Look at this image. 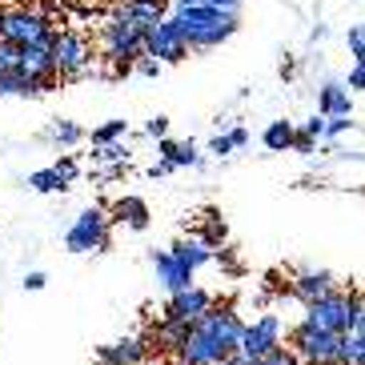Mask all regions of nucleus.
<instances>
[{"instance_id": "nucleus-1", "label": "nucleus", "mask_w": 365, "mask_h": 365, "mask_svg": "<svg viewBox=\"0 0 365 365\" xmlns=\"http://www.w3.org/2000/svg\"><path fill=\"white\" fill-rule=\"evenodd\" d=\"M309 329L333 333V337H345V333H365V309H361V293H341L333 289L329 297L305 305V322Z\"/></svg>"}, {"instance_id": "nucleus-2", "label": "nucleus", "mask_w": 365, "mask_h": 365, "mask_svg": "<svg viewBox=\"0 0 365 365\" xmlns=\"http://www.w3.org/2000/svg\"><path fill=\"white\" fill-rule=\"evenodd\" d=\"M169 21L177 24L185 48H217L241 29L237 12H217V9H177Z\"/></svg>"}, {"instance_id": "nucleus-3", "label": "nucleus", "mask_w": 365, "mask_h": 365, "mask_svg": "<svg viewBox=\"0 0 365 365\" xmlns=\"http://www.w3.org/2000/svg\"><path fill=\"white\" fill-rule=\"evenodd\" d=\"M48 56H53V73L65 76V81H85V76L97 73L93 44L73 29H56L53 41H48Z\"/></svg>"}, {"instance_id": "nucleus-4", "label": "nucleus", "mask_w": 365, "mask_h": 365, "mask_svg": "<svg viewBox=\"0 0 365 365\" xmlns=\"http://www.w3.org/2000/svg\"><path fill=\"white\" fill-rule=\"evenodd\" d=\"M53 21L41 16L33 9H12V12H0V44L9 48H33V44H48L53 41Z\"/></svg>"}, {"instance_id": "nucleus-5", "label": "nucleus", "mask_w": 365, "mask_h": 365, "mask_svg": "<svg viewBox=\"0 0 365 365\" xmlns=\"http://www.w3.org/2000/svg\"><path fill=\"white\" fill-rule=\"evenodd\" d=\"M193 325L209 337V341H213L221 365L237 354V345H241V329H245V322H241V313H237L233 305H209V309L201 313V322H193Z\"/></svg>"}, {"instance_id": "nucleus-6", "label": "nucleus", "mask_w": 365, "mask_h": 365, "mask_svg": "<svg viewBox=\"0 0 365 365\" xmlns=\"http://www.w3.org/2000/svg\"><path fill=\"white\" fill-rule=\"evenodd\" d=\"M101 48H105V56L117 65L120 76H129L133 65L140 61V33L133 29V24L108 16V21L101 24Z\"/></svg>"}, {"instance_id": "nucleus-7", "label": "nucleus", "mask_w": 365, "mask_h": 365, "mask_svg": "<svg viewBox=\"0 0 365 365\" xmlns=\"http://www.w3.org/2000/svg\"><path fill=\"white\" fill-rule=\"evenodd\" d=\"M108 229H113V221H108L105 209H97V205L93 209H81V217H76L65 233V249L68 253H105Z\"/></svg>"}, {"instance_id": "nucleus-8", "label": "nucleus", "mask_w": 365, "mask_h": 365, "mask_svg": "<svg viewBox=\"0 0 365 365\" xmlns=\"http://www.w3.org/2000/svg\"><path fill=\"white\" fill-rule=\"evenodd\" d=\"M140 56H149V61H157V65H177V61L189 56V48H185L177 24L165 16V21H157L149 33L140 36Z\"/></svg>"}, {"instance_id": "nucleus-9", "label": "nucleus", "mask_w": 365, "mask_h": 365, "mask_svg": "<svg viewBox=\"0 0 365 365\" xmlns=\"http://www.w3.org/2000/svg\"><path fill=\"white\" fill-rule=\"evenodd\" d=\"M293 354L301 365H337V349H341V337L322 329H309V325H297L293 329Z\"/></svg>"}, {"instance_id": "nucleus-10", "label": "nucleus", "mask_w": 365, "mask_h": 365, "mask_svg": "<svg viewBox=\"0 0 365 365\" xmlns=\"http://www.w3.org/2000/svg\"><path fill=\"white\" fill-rule=\"evenodd\" d=\"M281 333H285V325H281L277 313H261L253 325L241 329V345H237V354L249 357V361H261L269 349H277V345H281Z\"/></svg>"}, {"instance_id": "nucleus-11", "label": "nucleus", "mask_w": 365, "mask_h": 365, "mask_svg": "<svg viewBox=\"0 0 365 365\" xmlns=\"http://www.w3.org/2000/svg\"><path fill=\"white\" fill-rule=\"evenodd\" d=\"M213 305V293L209 289H201V285H189V289H181V293H173L169 297V305H165V313H161V322H185V325H193V322H201V313Z\"/></svg>"}, {"instance_id": "nucleus-12", "label": "nucleus", "mask_w": 365, "mask_h": 365, "mask_svg": "<svg viewBox=\"0 0 365 365\" xmlns=\"http://www.w3.org/2000/svg\"><path fill=\"white\" fill-rule=\"evenodd\" d=\"M333 289H337V281H333L329 269H305V273H297V277L289 281V293L301 305H313V301L329 297Z\"/></svg>"}, {"instance_id": "nucleus-13", "label": "nucleus", "mask_w": 365, "mask_h": 365, "mask_svg": "<svg viewBox=\"0 0 365 365\" xmlns=\"http://www.w3.org/2000/svg\"><path fill=\"white\" fill-rule=\"evenodd\" d=\"M12 68L21 76H33L41 85H56V73H53V56H48V44H33V48H16V61Z\"/></svg>"}, {"instance_id": "nucleus-14", "label": "nucleus", "mask_w": 365, "mask_h": 365, "mask_svg": "<svg viewBox=\"0 0 365 365\" xmlns=\"http://www.w3.org/2000/svg\"><path fill=\"white\" fill-rule=\"evenodd\" d=\"M101 365H145L149 361V341L140 337H120V341H108L97 349Z\"/></svg>"}, {"instance_id": "nucleus-15", "label": "nucleus", "mask_w": 365, "mask_h": 365, "mask_svg": "<svg viewBox=\"0 0 365 365\" xmlns=\"http://www.w3.org/2000/svg\"><path fill=\"white\" fill-rule=\"evenodd\" d=\"M153 269H157V285H161L169 297H173V293H181V289H189V285H193V277H197V273H189L181 261H173L165 249H157V253H153Z\"/></svg>"}, {"instance_id": "nucleus-16", "label": "nucleus", "mask_w": 365, "mask_h": 365, "mask_svg": "<svg viewBox=\"0 0 365 365\" xmlns=\"http://www.w3.org/2000/svg\"><path fill=\"white\" fill-rule=\"evenodd\" d=\"M157 161H165L169 169H197L201 165V153H197L193 140H157Z\"/></svg>"}, {"instance_id": "nucleus-17", "label": "nucleus", "mask_w": 365, "mask_h": 365, "mask_svg": "<svg viewBox=\"0 0 365 365\" xmlns=\"http://www.w3.org/2000/svg\"><path fill=\"white\" fill-rule=\"evenodd\" d=\"M165 253H169L173 261H181V265L189 269V273H197L201 265H213V249H205L201 241H197V237H177V241H173V245L165 249Z\"/></svg>"}, {"instance_id": "nucleus-18", "label": "nucleus", "mask_w": 365, "mask_h": 365, "mask_svg": "<svg viewBox=\"0 0 365 365\" xmlns=\"http://www.w3.org/2000/svg\"><path fill=\"white\" fill-rule=\"evenodd\" d=\"M177 357H181V365H221L213 341H209V337H205L197 325L189 329V337H185V345L177 349Z\"/></svg>"}, {"instance_id": "nucleus-19", "label": "nucleus", "mask_w": 365, "mask_h": 365, "mask_svg": "<svg viewBox=\"0 0 365 365\" xmlns=\"http://www.w3.org/2000/svg\"><path fill=\"white\" fill-rule=\"evenodd\" d=\"M44 93H53V85H41L33 76H21L16 68H4L0 73V97H44Z\"/></svg>"}, {"instance_id": "nucleus-20", "label": "nucleus", "mask_w": 365, "mask_h": 365, "mask_svg": "<svg viewBox=\"0 0 365 365\" xmlns=\"http://www.w3.org/2000/svg\"><path fill=\"white\" fill-rule=\"evenodd\" d=\"M108 221H120V225H129V229H137V233H145L149 229V221H153V213H149V205L140 201V197H120L117 205H113V217Z\"/></svg>"}, {"instance_id": "nucleus-21", "label": "nucleus", "mask_w": 365, "mask_h": 365, "mask_svg": "<svg viewBox=\"0 0 365 365\" xmlns=\"http://www.w3.org/2000/svg\"><path fill=\"white\" fill-rule=\"evenodd\" d=\"M317 117H354V97L345 93V85H325L317 93Z\"/></svg>"}, {"instance_id": "nucleus-22", "label": "nucleus", "mask_w": 365, "mask_h": 365, "mask_svg": "<svg viewBox=\"0 0 365 365\" xmlns=\"http://www.w3.org/2000/svg\"><path fill=\"white\" fill-rule=\"evenodd\" d=\"M293 125L289 120H269L265 125V133H261V140H265V149L269 153H289L293 149Z\"/></svg>"}, {"instance_id": "nucleus-23", "label": "nucleus", "mask_w": 365, "mask_h": 365, "mask_svg": "<svg viewBox=\"0 0 365 365\" xmlns=\"http://www.w3.org/2000/svg\"><path fill=\"white\" fill-rule=\"evenodd\" d=\"M189 329H193V325H185V322H161L157 325V345L169 349V354H177L185 345V337H189Z\"/></svg>"}, {"instance_id": "nucleus-24", "label": "nucleus", "mask_w": 365, "mask_h": 365, "mask_svg": "<svg viewBox=\"0 0 365 365\" xmlns=\"http://www.w3.org/2000/svg\"><path fill=\"white\" fill-rule=\"evenodd\" d=\"M365 361V333H345L341 349H337V365H361Z\"/></svg>"}, {"instance_id": "nucleus-25", "label": "nucleus", "mask_w": 365, "mask_h": 365, "mask_svg": "<svg viewBox=\"0 0 365 365\" xmlns=\"http://www.w3.org/2000/svg\"><path fill=\"white\" fill-rule=\"evenodd\" d=\"M125 137H129V120H105L101 129H93V149L97 145H117Z\"/></svg>"}, {"instance_id": "nucleus-26", "label": "nucleus", "mask_w": 365, "mask_h": 365, "mask_svg": "<svg viewBox=\"0 0 365 365\" xmlns=\"http://www.w3.org/2000/svg\"><path fill=\"white\" fill-rule=\"evenodd\" d=\"M29 189H33V193H61V189H65V181H61V177L53 173V165H48V169L29 173Z\"/></svg>"}, {"instance_id": "nucleus-27", "label": "nucleus", "mask_w": 365, "mask_h": 365, "mask_svg": "<svg viewBox=\"0 0 365 365\" xmlns=\"http://www.w3.org/2000/svg\"><path fill=\"white\" fill-rule=\"evenodd\" d=\"M48 137H53L56 145H65V149H73V145H81V140H85V129H81V125H73V120H56Z\"/></svg>"}, {"instance_id": "nucleus-28", "label": "nucleus", "mask_w": 365, "mask_h": 365, "mask_svg": "<svg viewBox=\"0 0 365 365\" xmlns=\"http://www.w3.org/2000/svg\"><path fill=\"white\" fill-rule=\"evenodd\" d=\"M93 161H101V165H113V169H117V165H129V149H125V145H97V149H93Z\"/></svg>"}, {"instance_id": "nucleus-29", "label": "nucleus", "mask_w": 365, "mask_h": 365, "mask_svg": "<svg viewBox=\"0 0 365 365\" xmlns=\"http://www.w3.org/2000/svg\"><path fill=\"white\" fill-rule=\"evenodd\" d=\"M257 365H301V361H297V354H293L289 345H277V349H269Z\"/></svg>"}, {"instance_id": "nucleus-30", "label": "nucleus", "mask_w": 365, "mask_h": 365, "mask_svg": "<svg viewBox=\"0 0 365 365\" xmlns=\"http://www.w3.org/2000/svg\"><path fill=\"white\" fill-rule=\"evenodd\" d=\"M354 129V117H325V133L322 140H333V137H341V133Z\"/></svg>"}, {"instance_id": "nucleus-31", "label": "nucleus", "mask_w": 365, "mask_h": 365, "mask_svg": "<svg viewBox=\"0 0 365 365\" xmlns=\"http://www.w3.org/2000/svg\"><path fill=\"white\" fill-rule=\"evenodd\" d=\"M349 56H354V65L357 61H365V33H361V24H349Z\"/></svg>"}, {"instance_id": "nucleus-32", "label": "nucleus", "mask_w": 365, "mask_h": 365, "mask_svg": "<svg viewBox=\"0 0 365 365\" xmlns=\"http://www.w3.org/2000/svg\"><path fill=\"white\" fill-rule=\"evenodd\" d=\"M53 173L61 177V181H65V189H68V185L76 181V173H81V169H76V161H73V157H61V161L53 165Z\"/></svg>"}, {"instance_id": "nucleus-33", "label": "nucleus", "mask_w": 365, "mask_h": 365, "mask_svg": "<svg viewBox=\"0 0 365 365\" xmlns=\"http://www.w3.org/2000/svg\"><path fill=\"white\" fill-rule=\"evenodd\" d=\"M365 88V61H357L354 68H349V85H345V93L354 97V93H361Z\"/></svg>"}, {"instance_id": "nucleus-34", "label": "nucleus", "mask_w": 365, "mask_h": 365, "mask_svg": "<svg viewBox=\"0 0 365 365\" xmlns=\"http://www.w3.org/2000/svg\"><path fill=\"white\" fill-rule=\"evenodd\" d=\"M145 137H153V140H165V137H169V117H153L149 125H145Z\"/></svg>"}, {"instance_id": "nucleus-35", "label": "nucleus", "mask_w": 365, "mask_h": 365, "mask_svg": "<svg viewBox=\"0 0 365 365\" xmlns=\"http://www.w3.org/2000/svg\"><path fill=\"white\" fill-rule=\"evenodd\" d=\"M297 133H301V137H309V140H322V133H325V117H309Z\"/></svg>"}, {"instance_id": "nucleus-36", "label": "nucleus", "mask_w": 365, "mask_h": 365, "mask_svg": "<svg viewBox=\"0 0 365 365\" xmlns=\"http://www.w3.org/2000/svg\"><path fill=\"white\" fill-rule=\"evenodd\" d=\"M44 285H48V277H44L41 269H33V273H24V289H33V293H41Z\"/></svg>"}, {"instance_id": "nucleus-37", "label": "nucleus", "mask_w": 365, "mask_h": 365, "mask_svg": "<svg viewBox=\"0 0 365 365\" xmlns=\"http://www.w3.org/2000/svg\"><path fill=\"white\" fill-rule=\"evenodd\" d=\"M209 153H213V157H229V153H233V145H229V137H225V133L209 140Z\"/></svg>"}, {"instance_id": "nucleus-38", "label": "nucleus", "mask_w": 365, "mask_h": 365, "mask_svg": "<svg viewBox=\"0 0 365 365\" xmlns=\"http://www.w3.org/2000/svg\"><path fill=\"white\" fill-rule=\"evenodd\" d=\"M245 0H205V9H217V12H237Z\"/></svg>"}, {"instance_id": "nucleus-39", "label": "nucleus", "mask_w": 365, "mask_h": 365, "mask_svg": "<svg viewBox=\"0 0 365 365\" xmlns=\"http://www.w3.org/2000/svg\"><path fill=\"white\" fill-rule=\"evenodd\" d=\"M161 68L165 65H157V61H149V56H140V61H137V73L140 76H161Z\"/></svg>"}, {"instance_id": "nucleus-40", "label": "nucleus", "mask_w": 365, "mask_h": 365, "mask_svg": "<svg viewBox=\"0 0 365 365\" xmlns=\"http://www.w3.org/2000/svg\"><path fill=\"white\" fill-rule=\"evenodd\" d=\"M225 137H229V145H233V149H245V145H249V129H241V125H237L233 133H225Z\"/></svg>"}, {"instance_id": "nucleus-41", "label": "nucleus", "mask_w": 365, "mask_h": 365, "mask_svg": "<svg viewBox=\"0 0 365 365\" xmlns=\"http://www.w3.org/2000/svg\"><path fill=\"white\" fill-rule=\"evenodd\" d=\"M293 149H297V153H313V149H317V140H309V137H301V133H293Z\"/></svg>"}, {"instance_id": "nucleus-42", "label": "nucleus", "mask_w": 365, "mask_h": 365, "mask_svg": "<svg viewBox=\"0 0 365 365\" xmlns=\"http://www.w3.org/2000/svg\"><path fill=\"white\" fill-rule=\"evenodd\" d=\"M125 4H137V9H153L165 16V0H125Z\"/></svg>"}, {"instance_id": "nucleus-43", "label": "nucleus", "mask_w": 365, "mask_h": 365, "mask_svg": "<svg viewBox=\"0 0 365 365\" xmlns=\"http://www.w3.org/2000/svg\"><path fill=\"white\" fill-rule=\"evenodd\" d=\"M169 165H165V161H153V169H149V177H169Z\"/></svg>"}, {"instance_id": "nucleus-44", "label": "nucleus", "mask_w": 365, "mask_h": 365, "mask_svg": "<svg viewBox=\"0 0 365 365\" xmlns=\"http://www.w3.org/2000/svg\"><path fill=\"white\" fill-rule=\"evenodd\" d=\"M173 9H205V0H173Z\"/></svg>"}, {"instance_id": "nucleus-45", "label": "nucleus", "mask_w": 365, "mask_h": 365, "mask_svg": "<svg viewBox=\"0 0 365 365\" xmlns=\"http://www.w3.org/2000/svg\"><path fill=\"white\" fill-rule=\"evenodd\" d=\"M225 365H257V361H249V357H241V354H233V357H229V361Z\"/></svg>"}, {"instance_id": "nucleus-46", "label": "nucleus", "mask_w": 365, "mask_h": 365, "mask_svg": "<svg viewBox=\"0 0 365 365\" xmlns=\"http://www.w3.org/2000/svg\"><path fill=\"white\" fill-rule=\"evenodd\" d=\"M145 365H169V361H145Z\"/></svg>"}, {"instance_id": "nucleus-47", "label": "nucleus", "mask_w": 365, "mask_h": 365, "mask_svg": "<svg viewBox=\"0 0 365 365\" xmlns=\"http://www.w3.org/2000/svg\"><path fill=\"white\" fill-rule=\"evenodd\" d=\"M97 365H101V361H97Z\"/></svg>"}]
</instances>
